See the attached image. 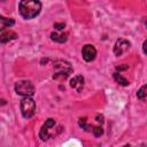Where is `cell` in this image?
Masks as SVG:
<instances>
[{
    "mask_svg": "<svg viewBox=\"0 0 147 147\" xmlns=\"http://www.w3.org/2000/svg\"><path fill=\"white\" fill-rule=\"evenodd\" d=\"M123 147H132L131 145H125V146H123Z\"/></svg>",
    "mask_w": 147,
    "mask_h": 147,
    "instance_id": "cell-20",
    "label": "cell"
},
{
    "mask_svg": "<svg viewBox=\"0 0 147 147\" xmlns=\"http://www.w3.org/2000/svg\"><path fill=\"white\" fill-rule=\"evenodd\" d=\"M15 92L22 96H31L34 94V86L30 80H20L15 84Z\"/></svg>",
    "mask_w": 147,
    "mask_h": 147,
    "instance_id": "cell-4",
    "label": "cell"
},
{
    "mask_svg": "<svg viewBox=\"0 0 147 147\" xmlns=\"http://www.w3.org/2000/svg\"><path fill=\"white\" fill-rule=\"evenodd\" d=\"M72 71V67L68 61L57 60L54 62V79L57 78H67Z\"/></svg>",
    "mask_w": 147,
    "mask_h": 147,
    "instance_id": "cell-2",
    "label": "cell"
},
{
    "mask_svg": "<svg viewBox=\"0 0 147 147\" xmlns=\"http://www.w3.org/2000/svg\"><path fill=\"white\" fill-rule=\"evenodd\" d=\"M130 48V42L125 39H117L114 46V53L116 56H121L124 53L127 52V49Z\"/></svg>",
    "mask_w": 147,
    "mask_h": 147,
    "instance_id": "cell-6",
    "label": "cell"
},
{
    "mask_svg": "<svg viewBox=\"0 0 147 147\" xmlns=\"http://www.w3.org/2000/svg\"><path fill=\"white\" fill-rule=\"evenodd\" d=\"M82 56H83V59L86 62L93 61L95 59V56H96V49H95V47L93 45H90V44L85 45L83 47V49H82Z\"/></svg>",
    "mask_w": 147,
    "mask_h": 147,
    "instance_id": "cell-7",
    "label": "cell"
},
{
    "mask_svg": "<svg viewBox=\"0 0 147 147\" xmlns=\"http://www.w3.org/2000/svg\"><path fill=\"white\" fill-rule=\"evenodd\" d=\"M54 126H55V121L53 118H48L44 125L41 126L40 129V132H39V138L41 140H47L49 137H53L55 136V131H54Z\"/></svg>",
    "mask_w": 147,
    "mask_h": 147,
    "instance_id": "cell-5",
    "label": "cell"
},
{
    "mask_svg": "<svg viewBox=\"0 0 147 147\" xmlns=\"http://www.w3.org/2000/svg\"><path fill=\"white\" fill-rule=\"evenodd\" d=\"M137 96H138V99H140V100L147 98V84L144 85V86H141V87L138 90V92H137Z\"/></svg>",
    "mask_w": 147,
    "mask_h": 147,
    "instance_id": "cell-13",
    "label": "cell"
},
{
    "mask_svg": "<svg viewBox=\"0 0 147 147\" xmlns=\"http://www.w3.org/2000/svg\"><path fill=\"white\" fill-rule=\"evenodd\" d=\"M114 78H115V80H116L118 84H121V85H123V86L129 85L127 79H125V78H124L121 74H118V72H115V74H114Z\"/></svg>",
    "mask_w": 147,
    "mask_h": 147,
    "instance_id": "cell-12",
    "label": "cell"
},
{
    "mask_svg": "<svg viewBox=\"0 0 147 147\" xmlns=\"http://www.w3.org/2000/svg\"><path fill=\"white\" fill-rule=\"evenodd\" d=\"M41 10V3L37 0H22L18 3V11L25 20L36 17Z\"/></svg>",
    "mask_w": 147,
    "mask_h": 147,
    "instance_id": "cell-1",
    "label": "cell"
},
{
    "mask_svg": "<svg viewBox=\"0 0 147 147\" xmlns=\"http://www.w3.org/2000/svg\"><path fill=\"white\" fill-rule=\"evenodd\" d=\"M21 113L24 118H30L36 113V102L31 96H25L21 101Z\"/></svg>",
    "mask_w": 147,
    "mask_h": 147,
    "instance_id": "cell-3",
    "label": "cell"
},
{
    "mask_svg": "<svg viewBox=\"0 0 147 147\" xmlns=\"http://www.w3.org/2000/svg\"><path fill=\"white\" fill-rule=\"evenodd\" d=\"M16 38H17V34L14 31H11V30H7V31L3 30V31H1V36H0L1 44H6V42H8L10 40H14Z\"/></svg>",
    "mask_w": 147,
    "mask_h": 147,
    "instance_id": "cell-9",
    "label": "cell"
},
{
    "mask_svg": "<svg viewBox=\"0 0 147 147\" xmlns=\"http://www.w3.org/2000/svg\"><path fill=\"white\" fill-rule=\"evenodd\" d=\"M92 132H93V134H94L95 137H100V136L103 133V130H102L101 126H94L93 130H92Z\"/></svg>",
    "mask_w": 147,
    "mask_h": 147,
    "instance_id": "cell-15",
    "label": "cell"
},
{
    "mask_svg": "<svg viewBox=\"0 0 147 147\" xmlns=\"http://www.w3.org/2000/svg\"><path fill=\"white\" fill-rule=\"evenodd\" d=\"M78 124H79V126H80V127H83L85 131H92V130H93V127H92V126H90V125H87V124H86V118H85V117H84V118H79Z\"/></svg>",
    "mask_w": 147,
    "mask_h": 147,
    "instance_id": "cell-14",
    "label": "cell"
},
{
    "mask_svg": "<svg viewBox=\"0 0 147 147\" xmlns=\"http://www.w3.org/2000/svg\"><path fill=\"white\" fill-rule=\"evenodd\" d=\"M0 23H1V31H3L6 28H9L11 25H14L15 21L13 18H7L3 16H0Z\"/></svg>",
    "mask_w": 147,
    "mask_h": 147,
    "instance_id": "cell-11",
    "label": "cell"
},
{
    "mask_svg": "<svg viewBox=\"0 0 147 147\" xmlns=\"http://www.w3.org/2000/svg\"><path fill=\"white\" fill-rule=\"evenodd\" d=\"M145 23H146V25H147V20H146V21H145Z\"/></svg>",
    "mask_w": 147,
    "mask_h": 147,
    "instance_id": "cell-21",
    "label": "cell"
},
{
    "mask_svg": "<svg viewBox=\"0 0 147 147\" xmlns=\"http://www.w3.org/2000/svg\"><path fill=\"white\" fill-rule=\"evenodd\" d=\"M142 49L145 52V54H147V40L144 41V45H142Z\"/></svg>",
    "mask_w": 147,
    "mask_h": 147,
    "instance_id": "cell-17",
    "label": "cell"
},
{
    "mask_svg": "<svg viewBox=\"0 0 147 147\" xmlns=\"http://www.w3.org/2000/svg\"><path fill=\"white\" fill-rule=\"evenodd\" d=\"M70 86L72 88H75L77 92H80L84 87V77L82 75H77L75 76L71 80H70Z\"/></svg>",
    "mask_w": 147,
    "mask_h": 147,
    "instance_id": "cell-8",
    "label": "cell"
},
{
    "mask_svg": "<svg viewBox=\"0 0 147 147\" xmlns=\"http://www.w3.org/2000/svg\"><path fill=\"white\" fill-rule=\"evenodd\" d=\"M51 39L53 41H56V42H65L67 39H68V33H62V34H59L57 32H52L51 33Z\"/></svg>",
    "mask_w": 147,
    "mask_h": 147,
    "instance_id": "cell-10",
    "label": "cell"
},
{
    "mask_svg": "<svg viewBox=\"0 0 147 147\" xmlns=\"http://www.w3.org/2000/svg\"><path fill=\"white\" fill-rule=\"evenodd\" d=\"M102 118H103L102 116H100V115H96V121H98L99 123H101V124L103 123V119H102Z\"/></svg>",
    "mask_w": 147,
    "mask_h": 147,
    "instance_id": "cell-18",
    "label": "cell"
},
{
    "mask_svg": "<svg viewBox=\"0 0 147 147\" xmlns=\"http://www.w3.org/2000/svg\"><path fill=\"white\" fill-rule=\"evenodd\" d=\"M54 28H55L56 30L61 31V30H63V29L65 28V24H64V23H55V24H54Z\"/></svg>",
    "mask_w": 147,
    "mask_h": 147,
    "instance_id": "cell-16",
    "label": "cell"
},
{
    "mask_svg": "<svg viewBox=\"0 0 147 147\" xmlns=\"http://www.w3.org/2000/svg\"><path fill=\"white\" fill-rule=\"evenodd\" d=\"M127 69V65H122V67H117V70H124Z\"/></svg>",
    "mask_w": 147,
    "mask_h": 147,
    "instance_id": "cell-19",
    "label": "cell"
}]
</instances>
